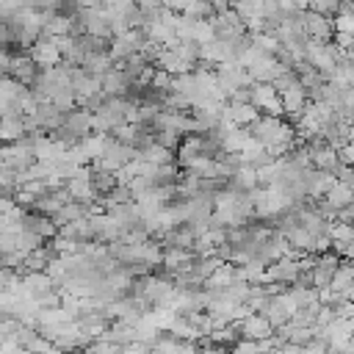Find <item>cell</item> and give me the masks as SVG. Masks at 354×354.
I'll use <instances>...</instances> for the list:
<instances>
[{"label":"cell","mask_w":354,"mask_h":354,"mask_svg":"<svg viewBox=\"0 0 354 354\" xmlns=\"http://www.w3.org/2000/svg\"><path fill=\"white\" fill-rule=\"evenodd\" d=\"M138 158V149L136 147H130V144H122V141H116L113 136L108 138V144H105V149H102V155L91 163V166H100V169H108V171H119V169H124L130 160H136Z\"/></svg>","instance_id":"obj_1"},{"label":"cell","mask_w":354,"mask_h":354,"mask_svg":"<svg viewBox=\"0 0 354 354\" xmlns=\"http://www.w3.org/2000/svg\"><path fill=\"white\" fill-rule=\"evenodd\" d=\"M75 19L80 22L83 33L88 36H100V39H113V25H111V17L102 6L97 8H77Z\"/></svg>","instance_id":"obj_2"},{"label":"cell","mask_w":354,"mask_h":354,"mask_svg":"<svg viewBox=\"0 0 354 354\" xmlns=\"http://www.w3.org/2000/svg\"><path fill=\"white\" fill-rule=\"evenodd\" d=\"M299 310V304H296V299L290 296V290H277L268 301H266V307L260 310L271 324H274V329L277 326H285L290 318H293V313Z\"/></svg>","instance_id":"obj_3"},{"label":"cell","mask_w":354,"mask_h":354,"mask_svg":"<svg viewBox=\"0 0 354 354\" xmlns=\"http://www.w3.org/2000/svg\"><path fill=\"white\" fill-rule=\"evenodd\" d=\"M299 274H301V263H299V257H290V254L277 257L266 266V282H271V285H282V288L293 285L299 279Z\"/></svg>","instance_id":"obj_4"},{"label":"cell","mask_w":354,"mask_h":354,"mask_svg":"<svg viewBox=\"0 0 354 354\" xmlns=\"http://www.w3.org/2000/svg\"><path fill=\"white\" fill-rule=\"evenodd\" d=\"M249 75H252V80L254 83H274L282 72H288L290 66L288 64H282L277 55H271V53H260L249 66Z\"/></svg>","instance_id":"obj_5"},{"label":"cell","mask_w":354,"mask_h":354,"mask_svg":"<svg viewBox=\"0 0 354 354\" xmlns=\"http://www.w3.org/2000/svg\"><path fill=\"white\" fill-rule=\"evenodd\" d=\"M249 102L271 116H282V102H279V91L274 83H252L249 86Z\"/></svg>","instance_id":"obj_6"},{"label":"cell","mask_w":354,"mask_h":354,"mask_svg":"<svg viewBox=\"0 0 354 354\" xmlns=\"http://www.w3.org/2000/svg\"><path fill=\"white\" fill-rule=\"evenodd\" d=\"M196 252L194 249H183V246H163V260H160V266H163V271H166V277H177V274H185V271H191L194 266H196Z\"/></svg>","instance_id":"obj_7"},{"label":"cell","mask_w":354,"mask_h":354,"mask_svg":"<svg viewBox=\"0 0 354 354\" xmlns=\"http://www.w3.org/2000/svg\"><path fill=\"white\" fill-rule=\"evenodd\" d=\"M279 102H282V116H285L288 122H296V119L304 113V108H307V102H310V94H307V88L296 80V83H290L288 88L279 91Z\"/></svg>","instance_id":"obj_8"},{"label":"cell","mask_w":354,"mask_h":354,"mask_svg":"<svg viewBox=\"0 0 354 354\" xmlns=\"http://www.w3.org/2000/svg\"><path fill=\"white\" fill-rule=\"evenodd\" d=\"M28 53H30V58L36 61L39 69H53V66H58V64L64 61V55H61V50H58V44H55L53 36H39V39L30 44Z\"/></svg>","instance_id":"obj_9"},{"label":"cell","mask_w":354,"mask_h":354,"mask_svg":"<svg viewBox=\"0 0 354 354\" xmlns=\"http://www.w3.org/2000/svg\"><path fill=\"white\" fill-rule=\"evenodd\" d=\"M238 329H241V337H249V340H268L274 337V324L263 315V313H246L241 321H238Z\"/></svg>","instance_id":"obj_10"},{"label":"cell","mask_w":354,"mask_h":354,"mask_svg":"<svg viewBox=\"0 0 354 354\" xmlns=\"http://www.w3.org/2000/svg\"><path fill=\"white\" fill-rule=\"evenodd\" d=\"M301 19H304V33H307V39H321V41H329V39H332V33H335L332 17L318 14V11H313V8H304V11H301Z\"/></svg>","instance_id":"obj_11"},{"label":"cell","mask_w":354,"mask_h":354,"mask_svg":"<svg viewBox=\"0 0 354 354\" xmlns=\"http://www.w3.org/2000/svg\"><path fill=\"white\" fill-rule=\"evenodd\" d=\"M221 116L224 119H230L232 124H238V127H249L252 122H257V116H260V111L252 105V102H227L224 105V111H221Z\"/></svg>","instance_id":"obj_12"},{"label":"cell","mask_w":354,"mask_h":354,"mask_svg":"<svg viewBox=\"0 0 354 354\" xmlns=\"http://www.w3.org/2000/svg\"><path fill=\"white\" fill-rule=\"evenodd\" d=\"M235 279H238V266L230 263V260H224V263H221V266L202 282V288L210 290V293H221V290H224L227 285H232Z\"/></svg>","instance_id":"obj_13"},{"label":"cell","mask_w":354,"mask_h":354,"mask_svg":"<svg viewBox=\"0 0 354 354\" xmlns=\"http://www.w3.org/2000/svg\"><path fill=\"white\" fill-rule=\"evenodd\" d=\"M36 75H39V66H36V61L30 58V53H28V55H14V58H11L8 77L19 80L22 86H33Z\"/></svg>","instance_id":"obj_14"},{"label":"cell","mask_w":354,"mask_h":354,"mask_svg":"<svg viewBox=\"0 0 354 354\" xmlns=\"http://www.w3.org/2000/svg\"><path fill=\"white\" fill-rule=\"evenodd\" d=\"M155 64H158L160 69H166L169 75H188V72H194V64H188V61L177 53V47H163Z\"/></svg>","instance_id":"obj_15"},{"label":"cell","mask_w":354,"mask_h":354,"mask_svg":"<svg viewBox=\"0 0 354 354\" xmlns=\"http://www.w3.org/2000/svg\"><path fill=\"white\" fill-rule=\"evenodd\" d=\"M324 202L329 205V210H335V213H340L343 207H348L351 202H354V185H348V183H335L326 194H324Z\"/></svg>","instance_id":"obj_16"},{"label":"cell","mask_w":354,"mask_h":354,"mask_svg":"<svg viewBox=\"0 0 354 354\" xmlns=\"http://www.w3.org/2000/svg\"><path fill=\"white\" fill-rule=\"evenodd\" d=\"M351 285H354V260H340V266H337L329 288L346 299V293L351 290Z\"/></svg>","instance_id":"obj_17"},{"label":"cell","mask_w":354,"mask_h":354,"mask_svg":"<svg viewBox=\"0 0 354 354\" xmlns=\"http://www.w3.org/2000/svg\"><path fill=\"white\" fill-rule=\"evenodd\" d=\"M230 188H235V191H254L257 185H260V174H257V169L254 166H241L232 177H230V183H227Z\"/></svg>","instance_id":"obj_18"},{"label":"cell","mask_w":354,"mask_h":354,"mask_svg":"<svg viewBox=\"0 0 354 354\" xmlns=\"http://www.w3.org/2000/svg\"><path fill=\"white\" fill-rule=\"evenodd\" d=\"M174 152H177V149H169V147L152 141L149 147L138 149V158H144V160H149V163H155V166H163V163H174Z\"/></svg>","instance_id":"obj_19"},{"label":"cell","mask_w":354,"mask_h":354,"mask_svg":"<svg viewBox=\"0 0 354 354\" xmlns=\"http://www.w3.org/2000/svg\"><path fill=\"white\" fill-rule=\"evenodd\" d=\"M332 25H335V33H348V36H354V14L337 11V14L332 17Z\"/></svg>","instance_id":"obj_20"},{"label":"cell","mask_w":354,"mask_h":354,"mask_svg":"<svg viewBox=\"0 0 354 354\" xmlns=\"http://www.w3.org/2000/svg\"><path fill=\"white\" fill-rule=\"evenodd\" d=\"M307 8H313L318 14H326V17H335L340 11V0H307Z\"/></svg>","instance_id":"obj_21"},{"label":"cell","mask_w":354,"mask_h":354,"mask_svg":"<svg viewBox=\"0 0 354 354\" xmlns=\"http://www.w3.org/2000/svg\"><path fill=\"white\" fill-rule=\"evenodd\" d=\"M332 252L340 254L343 260H354V238L351 241H343V243H332Z\"/></svg>","instance_id":"obj_22"},{"label":"cell","mask_w":354,"mask_h":354,"mask_svg":"<svg viewBox=\"0 0 354 354\" xmlns=\"http://www.w3.org/2000/svg\"><path fill=\"white\" fill-rule=\"evenodd\" d=\"M337 158H340V163H348V166H354V141L348 138L340 149H337Z\"/></svg>","instance_id":"obj_23"},{"label":"cell","mask_w":354,"mask_h":354,"mask_svg":"<svg viewBox=\"0 0 354 354\" xmlns=\"http://www.w3.org/2000/svg\"><path fill=\"white\" fill-rule=\"evenodd\" d=\"M28 3L39 11H58V6H61V0H28Z\"/></svg>","instance_id":"obj_24"},{"label":"cell","mask_w":354,"mask_h":354,"mask_svg":"<svg viewBox=\"0 0 354 354\" xmlns=\"http://www.w3.org/2000/svg\"><path fill=\"white\" fill-rule=\"evenodd\" d=\"M194 3H196V0H166V6H169L171 11H177V14H185Z\"/></svg>","instance_id":"obj_25"},{"label":"cell","mask_w":354,"mask_h":354,"mask_svg":"<svg viewBox=\"0 0 354 354\" xmlns=\"http://www.w3.org/2000/svg\"><path fill=\"white\" fill-rule=\"evenodd\" d=\"M136 6H138L144 14H149V11L160 8V6H166V0H136Z\"/></svg>","instance_id":"obj_26"},{"label":"cell","mask_w":354,"mask_h":354,"mask_svg":"<svg viewBox=\"0 0 354 354\" xmlns=\"http://www.w3.org/2000/svg\"><path fill=\"white\" fill-rule=\"evenodd\" d=\"M3 3H6V0H0V8H3Z\"/></svg>","instance_id":"obj_27"}]
</instances>
